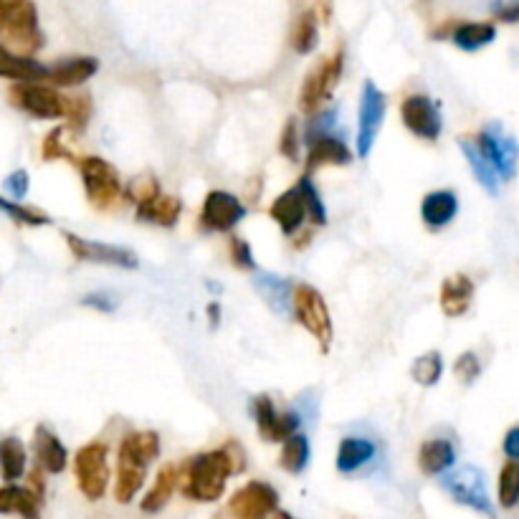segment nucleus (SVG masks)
<instances>
[{
	"label": "nucleus",
	"instance_id": "nucleus-1",
	"mask_svg": "<svg viewBox=\"0 0 519 519\" xmlns=\"http://www.w3.org/2000/svg\"><path fill=\"white\" fill-rule=\"evenodd\" d=\"M241 461L244 459H241V449L236 444L193 456L180 469L183 494L193 502H218L226 492L228 476L244 469Z\"/></svg>",
	"mask_w": 519,
	"mask_h": 519
},
{
	"label": "nucleus",
	"instance_id": "nucleus-2",
	"mask_svg": "<svg viewBox=\"0 0 519 519\" xmlns=\"http://www.w3.org/2000/svg\"><path fill=\"white\" fill-rule=\"evenodd\" d=\"M160 456V436L155 431H130L117 456V482H114V499L119 504H130L147 479V469Z\"/></svg>",
	"mask_w": 519,
	"mask_h": 519
},
{
	"label": "nucleus",
	"instance_id": "nucleus-3",
	"mask_svg": "<svg viewBox=\"0 0 519 519\" xmlns=\"http://www.w3.org/2000/svg\"><path fill=\"white\" fill-rule=\"evenodd\" d=\"M44 46V33L38 26L33 0H0V49L33 59Z\"/></svg>",
	"mask_w": 519,
	"mask_h": 519
},
{
	"label": "nucleus",
	"instance_id": "nucleus-4",
	"mask_svg": "<svg viewBox=\"0 0 519 519\" xmlns=\"http://www.w3.org/2000/svg\"><path fill=\"white\" fill-rule=\"evenodd\" d=\"M79 173H82L84 190H87V198L94 208H109L119 206L125 188H122V178H119L117 168L112 163H107L104 157H82L79 160Z\"/></svg>",
	"mask_w": 519,
	"mask_h": 519
},
{
	"label": "nucleus",
	"instance_id": "nucleus-5",
	"mask_svg": "<svg viewBox=\"0 0 519 519\" xmlns=\"http://www.w3.org/2000/svg\"><path fill=\"white\" fill-rule=\"evenodd\" d=\"M292 312L299 325L322 345V350H330L332 342V317L327 309L325 297L309 284H294L292 287Z\"/></svg>",
	"mask_w": 519,
	"mask_h": 519
},
{
	"label": "nucleus",
	"instance_id": "nucleus-6",
	"mask_svg": "<svg viewBox=\"0 0 519 519\" xmlns=\"http://www.w3.org/2000/svg\"><path fill=\"white\" fill-rule=\"evenodd\" d=\"M109 449L102 441H92V444L82 446L74 456V474L76 484L82 489V494L92 502L102 499L109 487Z\"/></svg>",
	"mask_w": 519,
	"mask_h": 519
},
{
	"label": "nucleus",
	"instance_id": "nucleus-7",
	"mask_svg": "<svg viewBox=\"0 0 519 519\" xmlns=\"http://www.w3.org/2000/svg\"><path fill=\"white\" fill-rule=\"evenodd\" d=\"M342 66H345V54H342V49H337L335 54L309 69L307 79L302 84V94H299V104H302L304 112H319V107L332 97L335 87L340 84Z\"/></svg>",
	"mask_w": 519,
	"mask_h": 519
},
{
	"label": "nucleus",
	"instance_id": "nucleus-8",
	"mask_svg": "<svg viewBox=\"0 0 519 519\" xmlns=\"http://www.w3.org/2000/svg\"><path fill=\"white\" fill-rule=\"evenodd\" d=\"M132 193H135L137 201V218L142 223H155V226H175L180 218V211H183V203L175 195H168L160 190V185L155 183L152 178L140 180L137 185H132Z\"/></svg>",
	"mask_w": 519,
	"mask_h": 519
},
{
	"label": "nucleus",
	"instance_id": "nucleus-9",
	"mask_svg": "<svg viewBox=\"0 0 519 519\" xmlns=\"http://www.w3.org/2000/svg\"><path fill=\"white\" fill-rule=\"evenodd\" d=\"M476 150L492 165L497 178L512 180L517 173V142L512 135L504 132L502 125H489L476 137Z\"/></svg>",
	"mask_w": 519,
	"mask_h": 519
},
{
	"label": "nucleus",
	"instance_id": "nucleus-10",
	"mask_svg": "<svg viewBox=\"0 0 519 519\" xmlns=\"http://www.w3.org/2000/svg\"><path fill=\"white\" fill-rule=\"evenodd\" d=\"M385 119V94L373 82L363 84L357 109V157H368L380 135Z\"/></svg>",
	"mask_w": 519,
	"mask_h": 519
},
{
	"label": "nucleus",
	"instance_id": "nucleus-11",
	"mask_svg": "<svg viewBox=\"0 0 519 519\" xmlns=\"http://www.w3.org/2000/svg\"><path fill=\"white\" fill-rule=\"evenodd\" d=\"M441 484L459 504L487 514V517H494V507L487 494V482H484V474L476 466H461V469L451 471V474L441 479Z\"/></svg>",
	"mask_w": 519,
	"mask_h": 519
},
{
	"label": "nucleus",
	"instance_id": "nucleus-12",
	"mask_svg": "<svg viewBox=\"0 0 519 519\" xmlns=\"http://www.w3.org/2000/svg\"><path fill=\"white\" fill-rule=\"evenodd\" d=\"M8 97H11L13 107H18L21 112L31 114L36 119L64 117L66 102H69V97L56 92L54 87H44V84H16L8 92Z\"/></svg>",
	"mask_w": 519,
	"mask_h": 519
},
{
	"label": "nucleus",
	"instance_id": "nucleus-13",
	"mask_svg": "<svg viewBox=\"0 0 519 519\" xmlns=\"http://www.w3.org/2000/svg\"><path fill=\"white\" fill-rule=\"evenodd\" d=\"M251 416H254L261 438L271 444L287 441L289 436L299 433V426H302V416L297 411H276L269 395H256L251 401Z\"/></svg>",
	"mask_w": 519,
	"mask_h": 519
},
{
	"label": "nucleus",
	"instance_id": "nucleus-14",
	"mask_svg": "<svg viewBox=\"0 0 519 519\" xmlns=\"http://www.w3.org/2000/svg\"><path fill=\"white\" fill-rule=\"evenodd\" d=\"M401 119L408 132L426 142H436L444 132L441 122V107L426 94H411L401 104Z\"/></svg>",
	"mask_w": 519,
	"mask_h": 519
},
{
	"label": "nucleus",
	"instance_id": "nucleus-15",
	"mask_svg": "<svg viewBox=\"0 0 519 519\" xmlns=\"http://www.w3.org/2000/svg\"><path fill=\"white\" fill-rule=\"evenodd\" d=\"M279 509V494L266 482H249L228 499L233 519H269Z\"/></svg>",
	"mask_w": 519,
	"mask_h": 519
},
{
	"label": "nucleus",
	"instance_id": "nucleus-16",
	"mask_svg": "<svg viewBox=\"0 0 519 519\" xmlns=\"http://www.w3.org/2000/svg\"><path fill=\"white\" fill-rule=\"evenodd\" d=\"M246 218L244 203L226 190H211L201 208V226L211 233H228Z\"/></svg>",
	"mask_w": 519,
	"mask_h": 519
},
{
	"label": "nucleus",
	"instance_id": "nucleus-17",
	"mask_svg": "<svg viewBox=\"0 0 519 519\" xmlns=\"http://www.w3.org/2000/svg\"><path fill=\"white\" fill-rule=\"evenodd\" d=\"M66 246L74 254V259L89 261V264L117 266V269H137V256L130 249L122 246H109L102 241H89V238L76 236V233H64Z\"/></svg>",
	"mask_w": 519,
	"mask_h": 519
},
{
	"label": "nucleus",
	"instance_id": "nucleus-18",
	"mask_svg": "<svg viewBox=\"0 0 519 519\" xmlns=\"http://www.w3.org/2000/svg\"><path fill=\"white\" fill-rule=\"evenodd\" d=\"M307 145V173H314V170L322 168H342V165L352 163L350 147H347L345 140L337 137L335 132L309 137Z\"/></svg>",
	"mask_w": 519,
	"mask_h": 519
},
{
	"label": "nucleus",
	"instance_id": "nucleus-19",
	"mask_svg": "<svg viewBox=\"0 0 519 519\" xmlns=\"http://www.w3.org/2000/svg\"><path fill=\"white\" fill-rule=\"evenodd\" d=\"M269 216L274 218V223L282 228L284 236H294L299 228L304 226V218H307V208H304V198L299 193V188L284 190L282 195H276V201L271 203Z\"/></svg>",
	"mask_w": 519,
	"mask_h": 519
},
{
	"label": "nucleus",
	"instance_id": "nucleus-20",
	"mask_svg": "<svg viewBox=\"0 0 519 519\" xmlns=\"http://www.w3.org/2000/svg\"><path fill=\"white\" fill-rule=\"evenodd\" d=\"M33 454H36L38 469L49 471V474H61L69 464V451L61 444V438L56 436L51 428L38 426L33 433Z\"/></svg>",
	"mask_w": 519,
	"mask_h": 519
},
{
	"label": "nucleus",
	"instance_id": "nucleus-21",
	"mask_svg": "<svg viewBox=\"0 0 519 519\" xmlns=\"http://www.w3.org/2000/svg\"><path fill=\"white\" fill-rule=\"evenodd\" d=\"M456 213H459V195L454 190H433L421 203L423 223L433 228V231L449 226L456 218Z\"/></svg>",
	"mask_w": 519,
	"mask_h": 519
},
{
	"label": "nucleus",
	"instance_id": "nucleus-22",
	"mask_svg": "<svg viewBox=\"0 0 519 519\" xmlns=\"http://www.w3.org/2000/svg\"><path fill=\"white\" fill-rule=\"evenodd\" d=\"M441 309L446 317L456 319L461 314L469 312L471 302H474V282L466 274H451L444 284H441Z\"/></svg>",
	"mask_w": 519,
	"mask_h": 519
},
{
	"label": "nucleus",
	"instance_id": "nucleus-23",
	"mask_svg": "<svg viewBox=\"0 0 519 519\" xmlns=\"http://www.w3.org/2000/svg\"><path fill=\"white\" fill-rule=\"evenodd\" d=\"M378 454V446L365 436H347L342 438L340 446H337V471L340 474H355V471L363 469L365 464L375 459Z\"/></svg>",
	"mask_w": 519,
	"mask_h": 519
},
{
	"label": "nucleus",
	"instance_id": "nucleus-24",
	"mask_svg": "<svg viewBox=\"0 0 519 519\" xmlns=\"http://www.w3.org/2000/svg\"><path fill=\"white\" fill-rule=\"evenodd\" d=\"M97 71V59H92V56H76V59H66L61 61V64L51 66V69L46 71V79H49L54 87H79V84L89 82Z\"/></svg>",
	"mask_w": 519,
	"mask_h": 519
},
{
	"label": "nucleus",
	"instance_id": "nucleus-25",
	"mask_svg": "<svg viewBox=\"0 0 519 519\" xmlns=\"http://www.w3.org/2000/svg\"><path fill=\"white\" fill-rule=\"evenodd\" d=\"M456 464V449L449 438H428L418 451V466L428 476H444Z\"/></svg>",
	"mask_w": 519,
	"mask_h": 519
},
{
	"label": "nucleus",
	"instance_id": "nucleus-26",
	"mask_svg": "<svg viewBox=\"0 0 519 519\" xmlns=\"http://www.w3.org/2000/svg\"><path fill=\"white\" fill-rule=\"evenodd\" d=\"M49 66L38 64L36 59H26V56H16L11 51L0 49V76L3 79H13L18 84H38L46 79Z\"/></svg>",
	"mask_w": 519,
	"mask_h": 519
},
{
	"label": "nucleus",
	"instance_id": "nucleus-27",
	"mask_svg": "<svg viewBox=\"0 0 519 519\" xmlns=\"http://www.w3.org/2000/svg\"><path fill=\"white\" fill-rule=\"evenodd\" d=\"M178 484H180V469H178V466H175V464L163 466V469H160V474L155 476V484L150 487V492L142 497V504H140L142 512H147V514L160 512V509H163L165 504L173 499Z\"/></svg>",
	"mask_w": 519,
	"mask_h": 519
},
{
	"label": "nucleus",
	"instance_id": "nucleus-28",
	"mask_svg": "<svg viewBox=\"0 0 519 519\" xmlns=\"http://www.w3.org/2000/svg\"><path fill=\"white\" fill-rule=\"evenodd\" d=\"M0 512L18 514L23 519H41V497L31 492V489L16 487H0Z\"/></svg>",
	"mask_w": 519,
	"mask_h": 519
},
{
	"label": "nucleus",
	"instance_id": "nucleus-29",
	"mask_svg": "<svg viewBox=\"0 0 519 519\" xmlns=\"http://www.w3.org/2000/svg\"><path fill=\"white\" fill-rule=\"evenodd\" d=\"M254 287L259 289V294L264 297V302L269 304L276 314L292 312V284H289L287 279L261 271V274H256Z\"/></svg>",
	"mask_w": 519,
	"mask_h": 519
},
{
	"label": "nucleus",
	"instance_id": "nucleus-30",
	"mask_svg": "<svg viewBox=\"0 0 519 519\" xmlns=\"http://www.w3.org/2000/svg\"><path fill=\"white\" fill-rule=\"evenodd\" d=\"M26 464L28 454L21 438H0V476H3V482L16 484L26 471Z\"/></svg>",
	"mask_w": 519,
	"mask_h": 519
},
{
	"label": "nucleus",
	"instance_id": "nucleus-31",
	"mask_svg": "<svg viewBox=\"0 0 519 519\" xmlns=\"http://www.w3.org/2000/svg\"><path fill=\"white\" fill-rule=\"evenodd\" d=\"M497 38V28L492 23H461L454 31V44L461 51H479Z\"/></svg>",
	"mask_w": 519,
	"mask_h": 519
},
{
	"label": "nucleus",
	"instance_id": "nucleus-32",
	"mask_svg": "<svg viewBox=\"0 0 519 519\" xmlns=\"http://www.w3.org/2000/svg\"><path fill=\"white\" fill-rule=\"evenodd\" d=\"M461 150H464V157H466V163H469L471 173H474L476 183L482 185L484 190H487L489 195H497L499 193V178L497 173L492 170V165L487 163L482 157V152L476 150L474 142L469 140H461Z\"/></svg>",
	"mask_w": 519,
	"mask_h": 519
},
{
	"label": "nucleus",
	"instance_id": "nucleus-33",
	"mask_svg": "<svg viewBox=\"0 0 519 519\" xmlns=\"http://www.w3.org/2000/svg\"><path fill=\"white\" fill-rule=\"evenodd\" d=\"M282 444V469L289 471V474H302L309 466V456H312L309 438L302 436V433H294Z\"/></svg>",
	"mask_w": 519,
	"mask_h": 519
},
{
	"label": "nucleus",
	"instance_id": "nucleus-34",
	"mask_svg": "<svg viewBox=\"0 0 519 519\" xmlns=\"http://www.w3.org/2000/svg\"><path fill=\"white\" fill-rule=\"evenodd\" d=\"M317 41H319L317 13L314 11L302 13L292 26V49L297 51V54H312Z\"/></svg>",
	"mask_w": 519,
	"mask_h": 519
},
{
	"label": "nucleus",
	"instance_id": "nucleus-35",
	"mask_svg": "<svg viewBox=\"0 0 519 519\" xmlns=\"http://www.w3.org/2000/svg\"><path fill=\"white\" fill-rule=\"evenodd\" d=\"M441 375H444V357H441V352L431 350L426 352V355L416 357V363H413L411 368V378L416 380L418 385L431 388V385H436L438 380H441Z\"/></svg>",
	"mask_w": 519,
	"mask_h": 519
},
{
	"label": "nucleus",
	"instance_id": "nucleus-36",
	"mask_svg": "<svg viewBox=\"0 0 519 519\" xmlns=\"http://www.w3.org/2000/svg\"><path fill=\"white\" fill-rule=\"evenodd\" d=\"M499 504L504 509H514L519 502V464L517 461H507L504 469L499 471Z\"/></svg>",
	"mask_w": 519,
	"mask_h": 519
},
{
	"label": "nucleus",
	"instance_id": "nucleus-37",
	"mask_svg": "<svg viewBox=\"0 0 519 519\" xmlns=\"http://www.w3.org/2000/svg\"><path fill=\"white\" fill-rule=\"evenodd\" d=\"M0 211L6 213L11 221L21 223V226H49L51 218L46 216V213L36 211V208H28V206H21L18 201H8V198H0Z\"/></svg>",
	"mask_w": 519,
	"mask_h": 519
},
{
	"label": "nucleus",
	"instance_id": "nucleus-38",
	"mask_svg": "<svg viewBox=\"0 0 519 519\" xmlns=\"http://www.w3.org/2000/svg\"><path fill=\"white\" fill-rule=\"evenodd\" d=\"M297 188L304 198L307 218H312L314 226H325V223H327V208H325V203H322V195H319V190L314 188V183L309 180V175H304V178L299 180Z\"/></svg>",
	"mask_w": 519,
	"mask_h": 519
},
{
	"label": "nucleus",
	"instance_id": "nucleus-39",
	"mask_svg": "<svg viewBox=\"0 0 519 519\" xmlns=\"http://www.w3.org/2000/svg\"><path fill=\"white\" fill-rule=\"evenodd\" d=\"M64 117H69L71 130L82 132L84 127L89 125V117H92V99H89L87 94H82V97H69Z\"/></svg>",
	"mask_w": 519,
	"mask_h": 519
},
{
	"label": "nucleus",
	"instance_id": "nucleus-40",
	"mask_svg": "<svg viewBox=\"0 0 519 519\" xmlns=\"http://www.w3.org/2000/svg\"><path fill=\"white\" fill-rule=\"evenodd\" d=\"M228 249H231V261L233 266H238V269L244 271H254L256 269V261H254V251H251L249 241L246 238H231V244H228Z\"/></svg>",
	"mask_w": 519,
	"mask_h": 519
},
{
	"label": "nucleus",
	"instance_id": "nucleus-41",
	"mask_svg": "<svg viewBox=\"0 0 519 519\" xmlns=\"http://www.w3.org/2000/svg\"><path fill=\"white\" fill-rule=\"evenodd\" d=\"M454 373L456 378L461 380V383H474L476 378H479V373H482V365H479V357L474 355V352H464L461 357H456L454 363Z\"/></svg>",
	"mask_w": 519,
	"mask_h": 519
},
{
	"label": "nucleus",
	"instance_id": "nucleus-42",
	"mask_svg": "<svg viewBox=\"0 0 519 519\" xmlns=\"http://www.w3.org/2000/svg\"><path fill=\"white\" fill-rule=\"evenodd\" d=\"M61 135H64V130H61V127H54V130L46 135L44 160H61V157H66L69 163H74V155H71V152L64 147V140H61Z\"/></svg>",
	"mask_w": 519,
	"mask_h": 519
},
{
	"label": "nucleus",
	"instance_id": "nucleus-43",
	"mask_svg": "<svg viewBox=\"0 0 519 519\" xmlns=\"http://www.w3.org/2000/svg\"><path fill=\"white\" fill-rule=\"evenodd\" d=\"M279 152H282L287 160L297 163L299 160V130H297V122L289 119L287 125H284L282 132V142H279Z\"/></svg>",
	"mask_w": 519,
	"mask_h": 519
},
{
	"label": "nucleus",
	"instance_id": "nucleus-44",
	"mask_svg": "<svg viewBox=\"0 0 519 519\" xmlns=\"http://www.w3.org/2000/svg\"><path fill=\"white\" fill-rule=\"evenodd\" d=\"M28 173L26 170H16V173H11L6 178V190H8V195H11L13 201H23V198H26V193H28Z\"/></svg>",
	"mask_w": 519,
	"mask_h": 519
},
{
	"label": "nucleus",
	"instance_id": "nucleus-45",
	"mask_svg": "<svg viewBox=\"0 0 519 519\" xmlns=\"http://www.w3.org/2000/svg\"><path fill=\"white\" fill-rule=\"evenodd\" d=\"M504 454H507L509 461H517L519 459V428L512 426L504 436Z\"/></svg>",
	"mask_w": 519,
	"mask_h": 519
},
{
	"label": "nucleus",
	"instance_id": "nucleus-46",
	"mask_svg": "<svg viewBox=\"0 0 519 519\" xmlns=\"http://www.w3.org/2000/svg\"><path fill=\"white\" fill-rule=\"evenodd\" d=\"M82 304H87V307H97L102 309V312H112L114 309V302L109 297H104V294H87Z\"/></svg>",
	"mask_w": 519,
	"mask_h": 519
},
{
	"label": "nucleus",
	"instance_id": "nucleus-47",
	"mask_svg": "<svg viewBox=\"0 0 519 519\" xmlns=\"http://www.w3.org/2000/svg\"><path fill=\"white\" fill-rule=\"evenodd\" d=\"M274 519H294V517H292V514H289V512H279V509H276Z\"/></svg>",
	"mask_w": 519,
	"mask_h": 519
}]
</instances>
